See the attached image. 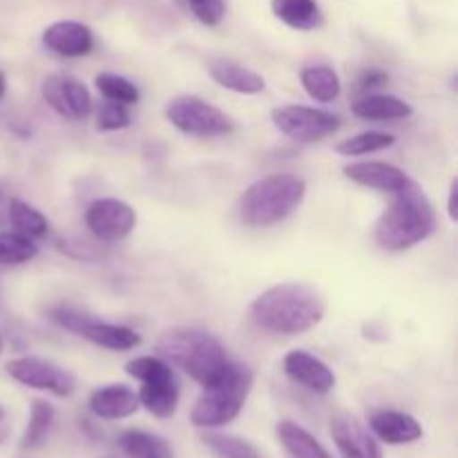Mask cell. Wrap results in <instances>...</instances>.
Returning <instances> with one entry per match:
<instances>
[{"mask_svg":"<svg viewBox=\"0 0 458 458\" xmlns=\"http://www.w3.org/2000/svg\"><path fill=\"white\" fill-rule=\"evenodd\" d=\"M208 72L215 83L237 94H259L267 88V83H264L258 72L249 70V67L233 61V58H213Z\"/></svg>","mask_w":458,"mask_h":458,"instance_id":"ac0fdd59","label":"cell"},{"mask_svg":"<svg viewBox=\"0 0 458 458\" xmlns=\"http://www.w3.org/2000/svg\"><path fill=\"white\" fill-rule=\"evenodd\" d=\"M40 97L67 121H83L92 112V94L72 74H49L40 83Z\"/></svg>","mask_w":458,"mask_h":458,"instance_id":"30bf717a","label":"cell"},{"mask_svg":"<svg viewBox=\"0 0 458 458\" xmlns=\"http://www.w3.org/2000/svg\"><path fill=\"white\" fill-rule=\"evenodd\" d=\"M271 121L295 143H318L340 130V119L327 110L309 106H282L271 112Z\"/></svg>","mask_w":458,"mask_h":458,"instance_id":"ba28073f","label":"cell"},{"mask_svg":"<svg viewBox=\"0 0 458 458\" xmlns=\"http://www.w3.org/2000/svg\"><path fill=\"white\" fill-rule=\"evenodd\" d=\"M157 356L191 376L201 387L217 383L233 360L215 335L199 329H173L157 343Z\"/></svg>","mask_w":458,"mask_h":458,"instance_id":"3957f363","label":"cell"},{"mask_svg":"<svg viewBox=\"0 0 458 458\" xmlns=\"http://www.w3.org/2000/svg\"><path fill=\"white\" fill-rule=\"evenodd\" d=\"M125 371L128 376H132L134 380H139L141 385H155V383H165V380H174L173 365L165 362L159 356H139L132 360L125 362Z\"/></svg>","mask_w":458,"mask_h":458,"instance_id":"4316f807","label":"cell"},{"mask_svg":"<svg viewBox=\"0 0 458 458\" xmlns=\"http://www.w3.org/2000/svg\"><path fill=\"white\" fill-rule=\"evenodd\" d=\"M307 182L298 174L276 173L258 179L240 199V217L250 228H268L284 222L302 206Z\"/></svg>","mask_w":458,"mask_h":458,"instance_id":"277c9868","label":"cell"},{"mask_svg":"<svg viewBox=\"0 0 458 458\" xmlns=\"http://www.w3.org/2000/svg\"><path fill=\"white\" fill-rule=\"evenodd\" d=\"M331 437L344 458H383L378 443L369 429L352 414H335L331 420Z\"/></svg>","mask_w":458,"mask_h":458,"instance_id":"4fadbf2b","label":"cell"},{"mask_svg":"<svg viewBox=\"0 0 458 458\" xmlns=\"http://www.w3.org/2000/svg\"><path fill=\"white\" fill-rule=\"evenodd\" d=\"M0 353H3V338H0Z\"/></svg>","mask_w":458,"mask_h":458,"instance_id":"f35d334b","label":"cell"},{"mask_svg":"<svg viewBox=\"0 0 458 458\" xmlns=\"http://www.w3.org/2000/svg\"><path fill=\"white\" fill-rule=\"evenodd\" d=\"M116 443L130 458H173L170 447L161 438L141 429H125Z\"/></svg>","mask_w":458,"mask_h":458,"instance_id":"d4e9b609","label":"cell"},{"mask_svg":"<svg viewBox=\"0 0 458 458\" xmlns=\"http://www.w3.org/2000/svg\"><path fill=\"white\" fill-rule=\"evenodd\" d=\"M7 434H9L7 425H3V420H0V443H3L4 438H7Z\"/></svg>","mask_w":458,"mask_h":458,"instance_id":"8d00e7d4","label":"cell"},{"mask_svg":"<svg viewBox=\"0 0 458 458\" xmlns=\"http://www.w3.org/2000/svg\"><path fill=\"white\" fill-rule=\"evenodd\" d=\"M85 226L89 228L97 240L101 242H119L128 237L137 226V213L125 201L106 197L97 199L85 210Z\"/></svg>","mask_w":458,"mask_h":458,"instance_id":"8fae6325","label":"cell"},{"mask_svg":"<svg viewBox=\"0 0 458 458\" xmlns=\"http://www.w3.org/2000/svg\"><path fill=\"white\" fill-rule=\"evenodd\" d=\"M43 45L56 56L81 58L94 49V34L79 21H56L45 27Z\"/></svg>","mask_w":458,"mask_h":458,"instance_id":"5bb4252c","label":"cell"},{"mask_svg":"<svg viewBox=\"0 0 458 458\" xmlns=\"http://www.w3.org/2000/svg\"><path fill=\"white\" fill-rule=\"evenodd\" d=\"M49 316L63 329L72 331V334L81 335V338L89 340L98 347L110 349V352H130V349L141 344V335L130 327L98 320L97 316H89L88 311L72 307V304H58L49 311Z\"/></svg>","mask_w":458,"mask_h":458,"instance_id":"8992f818","label":"cell"},{"mask_svg":"<svg viewBox=\"0 0 458 458\" xmlns=\"http://www.w3.org/2000/svg\"><path fill=\"white\" fill-rule=\"evenodd\" d=\"M456 197H458V182L454 179V182H452V186H450V199H447V213H450L452 222H456V219H458Z\"/></svg>","mask_w":458,"mask_h":458,"instance_id":"e575fe53","label":"cell"},{"mask_svg":"<svg viewBox=\"0 0 458 458\" xmlns=\"http://www.w3.org/2000/svg\"><path fill=\"white\" fill-rule=\"evenodd\" d=\"M277 437L291 458H334L311 432L293 420H282L277 425Z\"/></svg>","mask_w":458,"mask_h":458,"instance_id":"44dd1931","label":"cell"},{"mask_svg":"<svg viewBox=\"0 0 458 458\" xmlns=\"http://www.w3.org/2000/svg\"><path fill=\"white\" fill-rule=\"evenodd\" d=\"M387 79H389V76L385 74V72L371 70V72H367L365 76H362L360 83H358V89H360V92H369L371 88H380V85L387 83Z\"/></svg>","mask_w":458,"mask_h":458,"instance_id":"836d02e7","label":"cell"},{"mask_svg":"<svg viewBox=\"0 0 458 458\" xmlns=\"http://www.w3.org/2000/svg\"><path fill=\"white\" fill-rule=\"evenodd\" d=\"M38 255V246L34 240L21 235V233H0V264L4 267H18Z\"/></svg>","mask_w":458,"mask_h":458,"instance_id":"f546056e","label":"cell"},{"mask_svg":"<svg viewBox=\"0 0 458 458\" xmlns=\"http://www.w3.org/2000/svg\"><path fill=\"white\" fill-rule=\"evenodd\" d=\"M282 367H284V374L293 383L302 385L304 389H309L313 394L327 396L335 387L334 369L325 360H320L313 353L304 352V349H293V352L286 353L284 360H282Z\"/></svg>","mask_w":458,"mask_h":458,"instance_id":"7c38bea8","label":"cell"},{"mask_svg":"<svg viewBox=\"0 0 458 458\" xmlns=\"http://www.w3.org/2000/svg\"><path fill=\"white\" fill-rule=\"evenodd\" d=\"M271 12L277 21L298 31H313L325 22L318 0H271Z\"/></svg>","mask_w":458,"mask_h":458,"instance_id":"ffe728a7","label":"cell"},{"mask_svg":"<svg viewBox=\"0 0 458 458\" xmlns=\"http://www.w3.org/2000/svg\"><path fill=\"white\" fill-rule=\"evenodd\" d=\"M130 112L128 106H121V103L107 101L103 103L101 110L97 114V128L103 132H114V130H123L130 125Z\"/></svg>","mask_w":458,"mask_h":458,"instance_id":"1f68e13d","label":"cell"},{"mask_svg":"<svg viewBox=\"0 0 458 458\" xmlns=\"http://www.w3.org/2000/svg\"><path fill=\"white\" fill-rule=\"evenodd\" d=\"M165 119L170 121L173 128L188 137H224L235 130V121L226 112L204 98L192 97V94H183V97H174L173 101H168Z\"/></svg>","mask_w":458,"mask_h":458,"instance_id":"52a82bcc","label":"cell"},{"mask_svg":"<svg viewBox=\"0 0 458 458\" xmlns=\"http://www.w3.org/2000/svg\"><path fill=\"white\" fill-rule=\"evenodd\" d=\"M88 407L97 419L121 420L137 414V410L141 405H139V396L132 387L121 383H112L94 389V392L89 394Z\"/></svg>","mask_w":458,"mask_h":458,"instance_id":"9a60e30c","label":"cell"},{"mask_svg":"<svg viewBox=\"0 0 458 458\" xmlns=\"http://www.w3.org/2000/svg\"><path fill=\"white\" fill-rule=\"evenodd\" d=\"M344 177L353 183L383 192H396L410 182V174L398 165L385 164V161H358V164L344 165Z\"/></svg>","mask_w":458,"mask_h":458,"instance_id":"e0dca14e","label":"cell"},{"mask_svg":"<svg viewBox=\"0 0 458 458\" xmlns=\"http://www.w3.org/2000/svg\"><path fill=\"white\" fill-rule=\"evenodd\" d=\"M4 92H7V74H4V72H0V101H3Z\"/></svg>","mask_w":458,"mask_h":458,"instance_id":"d590c367","label":"cell"},{"mask_svg":"<svg viewBox=\"0 0 458 458\" xmlns=\"http://www.w3.org/2000/svg\"><path fill=\"white\" fill-rule=\"evenodd\" d=\"M3 416H4V411H3V407H0V420H3Z\"/></svg>","mask_w":458,"mask_h":458,"instance_id":"74e56055","label":"cell"},{"mask_svg":"<svg viewBox=\"0 0 458 458\" xmlns=\"http://www.w3.org/2000/svg\"><path fill=\"white\" fill-rule=\"evenodd\" d=\"M327 302L307 282H282L271 286L250 304V318L259 329L276 335H300L320 325Z\"/></svg>","mask_w":458,"mask_h":458,"instance_id":"6da1fadb","label":"cell"},{"mask_svg":"<svg viewBox=\"0 0 458 458\" xmlns=\"http://www.w3.org/2000/svg\"><path fill=\"white\" fill-rule=\"evenodd\" d=\"M369 428L387 445H407L423 437L419 420L398 410H371Z\"/></svg>","mask_w":458,"mask_h":458,"instance_id":"2e32d148","label":"cell"},{"mask_svg":"<svg viewBox=\"0 0 458 458\" xmlns=\"http://www.w3.org/2000/svg\"><path fill=\"white\" fill-rule=\"evenodd\" d=\"M253 387V371L233 360L231 369L217 383L204 387L191 411V420L199 429H217L233 423L244 410Z\"/></svg>","mask_w":458,"mask_h":458,"instance_id":"5b68a950","label":"cell"},{"mask_svg":"<svg viewBox=\"0 0 458 458\" xmlns=\"http://www.w3.org/2000/svg\"><path fill=\"white\" fill-rule=\"evenodd\" d=\"M197 21L206 27H217L226 16V3L224 0H188Z\"/></svg>","mask_w":458,"mask_h":458,"instance_id":"d6a6232c","label":"cell"},{"mask_svg":"<svg viewBox=\"0 0 458 458\" xmlns=\"http://www.w3.org/2000/svg\"><path fill=\"white\" fill-rule=\"evenodd\" d=\"M9 224L16 228V233L30 237V240H40V237L47 235L49 222L38 208H34L31 204L22 199H12L9 201Z\"/></svg>","mask_w":458,"mask_h":458,"instance_id":"cb8c5ba5","label":"cell"},{"mask_svg":"<svg viewBox=\"0 0 458 458\" xmlns=\"http://www.w3.org/2000/svg\"><path fill=\"white\" fill-rule=\"evenodd\" d=\"M7 374L12 376L16 383L25 385V387L49 392L58 398L72 396L76 389V380L70 371H65L63 367L36 356H22L9 360Z\"/></svg>","mask_w":458,"mask_h":458,"instance_id":"9c48e42d","label":"cell"},{"mask_svg":"<svg viewBox=\"0 0 458 458\" xmlns=\"http://www.w3.org/2000/svg\"><path fill=\"white\" fill-rule=\"evenodd\" d=\"M97 83V89L107 98V101L121 103V106H134L139 101V88L125 76L114 74V72H101L94 79Z\"/></svg>","mask_w":458,"mask_h":458,"instance_id":"f1b7e54d","label":"cell"},{"mask_svg":"<svg viewBox=\"0 0 458 458\" xmlns=\"http://www.w3.org/2000/svg\"><path fill=\"white\" fill-rule=\"evenodd\" d=\"M137 396L139 405L146 407L152 416H157V419H170L177 411L179 405V383L174 378L165 380V383L141 385Z\"/></svg>","mask_w":458,"mask_h":458,"instance_id":"7402d4cb","label":"cell"},{"mask_svg":"<svg viewBox=\"0 0 458 458\" xmlns=\"http://www.w3.org/2000/svg\"><path fill=\"white\" fill-rule=\"evenodd\" d=\"M352 112L362 121H398L411 116V106L394 94H362L352 103Z\"/></svg>","mask_w":458,"mask_h":458,"instance_id":"d6986e66","label":"cell"},{"mask_svg":"<svg viewBox=\"0 0 458 458\" xmlns=\"http://www.w3.org/2000/svg\"><path fill=\"white\" fill-rule=\"evenodd\" d=\"M396 143V137L387 132H376V130H369V132H360L356 137H349L344 141H340L335 146V152L343 157H362L371 155V152H380L385 148H392Z\"/></svg>","mask_w":458,"mask_h":458,"instance_id":"83f0119b","label":"cell"},{"mask_svg":"<svg viewBox=\"0 0 458 458\" xmlns=\"http://www.w3.org/2000/svg\"><path fill=\"white\" fill-rule=\"evenodd\" d=\"M300 81H302V88L307 89L309 97L318 103L335 101L340 97V89H343L338 72L329 65L304 67L302 74H300Z\"/></svg>","mask_w":458,"mask_h":458,"instance_id":"603a6c76","label":"cell"},{"mask_svg":"<svg viewBox=\"0 0 458 458\" xmlns=\"http://www.w3.org/2000/svg\"><path fill=\"white\" fill-rule=\"evenodd\" d=\"M54 423V407L45 401H34L31 403L30 411V423H27L25 434L21 438L22 450H36L45 443L49 429Z\"/></svg>","mask_w":458,"mask_h":458,"instance_id":"484cf974","label":"cell"},{"mask_svg":"<svg viewBox=\"0 0 458 458\" xmlns=\"http://www.w3.org/2000/svg\"><path fill=\"white\" fill-rule=\"evenodd\" d=\"M204 445L217 458H262L249 441L231 434H204Z\"/></svg>","mask_w":458,"mask_h":458,"instance_id":"4dcf8cb0","label":"cell"},{"mask_svg":"<svg viewBox=\"0 0 458 458\" xmlns=\"http://www.w3.org/2000/svg\"><path fill=\"white\" fill-rule=\"evenodd\" d=\"M437 228V215L423 188L410 179L401 191L394 192V201L378 217L374 228L376 242L385 250H407L429 240Z\"/></svg>","mask_w":458,"mask_h":458,"instance_id":"7a4b0ae2","label":"cell"}]
</instances>
